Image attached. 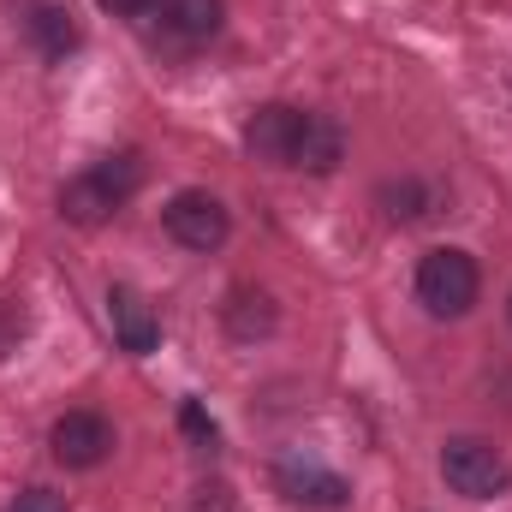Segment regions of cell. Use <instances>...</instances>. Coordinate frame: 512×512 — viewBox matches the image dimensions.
Here are the masks:
<instances>
[{
  "instance_id": "cell-10",
  "label": "cell",
  "mask_w": 512,
  "mask_h": 512,
  "mask_svg": "<svg viewBox=\"0 0 512 512\" xmlns=\"http://www.w3.org/2000/svg\"><path fill=\"white\" fill-rule=\"evenodd\" d=\"M340 161H346V131H340V120L304 108V131H298L292 167H304V173H334Z\"/></svg>"
},
{
  "instance_id": "cell-9",
  "label": "cell",
  "mask_w": 512,
  "mask_h": 512,
  "mask_svg": "<svg viewBox=\"0 0 512 512\" xmlns=\"http://www.w3.org/2000/svg\"><path fill=\"white\" fill-rule=\"evenodd\" d=\"M108 322H114V340H120V352L131 358H143V352H155L161 346V316H155V304L137 292V286H108Z\"/></svg>"
},
{
  "instance_id": "cell-18",
  "label": "cell",
  "mask_w": 512,
  "mask_h": 512,
  "mask_svg": "<svg viewBox=\"0 0 512 512\" xmlns=\"http://www.w3.org/2000/svg\"><path fill=\"white\" fill-rule=\"evenodd\" d=\"M102 12H114V18H137L143 12V0H96Z\"/></svg>"
},
{
  "instance_id": "cell-5",
  "label": "cell",
  "mask_w": 512,
  "mask_h": 512,
  "mask_svg": "<svg viewBox=\"0 0 512 512\" xmlns=\"http://www.w3.org/2000/svg\"><path fill=\"white\" fill-rule=\"evenodd\" d=\"M161 227H167V239H173L179 251H197V256L221 251L227 233H233L221 197H209V191H179V197L161 209Z\"/></svg>"
},
{
  "instance_id": "cell-12",
  "label": "cell",
  "mask_w": 512,
  "mask_h": 512,
  "mask_svg": "<svg viewBox=\"0 0 512 512\" xmlns=\"http://www.w3.org/2000/svg\"><path fill=\"white\" fill-rule=\"evenodd\" d=\"M24 30H30V42L42 48V60H66V54L78 48V24H72L66 6H30Z\"/></svg>"
},
{
  "instance_id": "cell-8",
  "label": "cell",
  "mask_w": 512,
  "mask_h": 512,
  "mask_svg": "<svg viewBox=\"0 0 512 512\" xmlns=\"http://www.w3.org/2000/svg\"><path fill=\"white\" fill-rule=\"evenodd\" d=\"M298 131H304V108L292 102H262L245 126V143H251L256 161L268 167H292V149H298Z\"/></svg>"
},
{
  "instance_id": "cell-17",
  "label": "cell",
  "mask_w": 512,
  "mask_h": 512,
  "mask_svg": "<svg viewBox=\"0 0 512 512\" xmlns=\"http://www.w3.org/2000/svg\"><path fill=\"white\" fill-rule=\"evenodd\" d=\"M197 512H233L227 489H221V483H215V489H197Z\"/></svg>"
},
{
  "instance_id": "cell-13",
  "label": "cell",
  "mask_w": 512,
  "mask_h": 512,
  "mask_svg": "<svg viewBox=\"0 0 512 512\" xmlns=\"http://www.w3.org/2000/svg\"><path fill=\"white\" fill-rule=\"evenodd\" d=\"M387 221H423L429 215V185L423 179H399V185H382Z\"/></svg>"
},
{
  "instance_id": "cell-2",
  "label": "cell",
  "mask_w": 512,
  "mask_h": 512,
  "mask_svg": "<svg viewBox=\"0 0 512 512\" xmlns=\"http://www.w3.org/2000/svg\"><path fill=\"white\" fill-rule=\"evenodd\" d=\"M483 292V268L477 256L459 251V245H435V251L417 262V304L441 322H459Z\"/></svg>"
},
{
  "instance_id": "cell-1",
  "label": "cell",
  "mask_w": 512,
  "mask_h": 512,
  "mask_svg": "<svg viewBox=\"0 0 512 512\" xmlns=\"http://www.w3.org/2000/svg\"><path fill=\"white\" fill-rule=\"evenodd\" d=\"M137 185H143V155H137V149L102 155V161H90L78 179L60 185V215H66L72 227H102L114 209H126Z\"/></svg>"
},
{
  "instance_id": "cell-3",
  "label": "cell",
  "mask_w": 512,
  "mask_h": 512,
  "mask_svg": "<svg viewBox=\"0 0 512 512\" xmlns=\"http://www.w3.org/2000/svg\"><path fill=\"white\" fill-rule=\"evenodd\" d=\"M221 0H143V12L131 18L143 30L149 48H167V54H191L203 48L215 30H221Z\"/></svg>"
},
{
  "instance_id": "cell-6",
  "label": "cell",
  "mask_w": 512,
  "mask_h": 512,
  "mask_svg": "<svg viewBox=\"0 0 512 512\" xmlns=\"http://www.w3.org/2000/svg\"><path fill=\"white\" fill-rule=\"evenodd\" d=\"M48 447H54V459L66 465V471H96L108 453H114V423L102 417V411H66L54 429H48Z\"/></svg>"
},
{
  "instance_id": "cell-14",
  "label": "cell",
  "mask_w": 512,
  "mask_h": 512,
  "mask_svg": "<svg viewBox=\"0 0 512 512\" xmlns=\"http://www.w3.org/2000/svg\"><path fill=\"white\" fill-rule=\"evenodd\" d=\"M24 334H30V310H24V298L0 292V364L24 346Z\"/></svg>"
},
{
  "instance_id": "cell-16",
  "label": "cell",
  "mask_w": 512,
  "mask_h": 512,
  "mask_svg": "<svg viewBox=\"0 0 512 512\" xmlns=\"http://www.w3.org/2000/svg\"><path fill=\"white\" fill-rule=\"evenodd\" d=\"M6 512H72V507H66V495H54V489H42V483H36V489H24Z\"/></svg>"
},
{
  "instance_id": "cell-4",
  "label": "cell",
  "mask_w": 512,
  "mask_h": 512,
  "mask_svg": "<svg viewBox=\"0 0 512 512\" xmlns=\"http://www.w3.org/2000/svg\"><path fill=\"white\" fill-rule=\"evenodd\" d=\"M441 477H447V489L465 495V501H501L512 489L507 453H501L495 441H483V435H453V441L441 447Z\"/></svg>"
},
{
  "instance_id": "cell-7",
  "label": "cell",
  "mask_w": 512,
  "mask_h": 512,
  "mask_svg": "<svg viewBox=\"0 0 512 512\" xmlns=\"http://www.w3.org/2000/svg\"><path fill=\"white\" fill-rule=\"evenodd\" d=\"M274 489L292 501V507H310V512H340L352 501V483L316 459H280L274 465Z\"/></svg>"
},
{
  "instance_id": "cell-11",
  "label": "cell",
  "mask_w": 512,
  "mask_h": 512,
  "mask_svg": "<svg viewBox=\"0 0 512 512\" xmlns=\"http://www.w3.org/2000/svg\"><path fill=\"white\" fill-rule=\"evenodd\" d=\"M221 322H227V334L233 340H268L274 334V322H280V310H274V298L262 292V286H239L233 298H227V310H221Z\"/></svg>"
},
{
  "instance_id": "cell-15",
  "label": "cell",
  "mask_w": 512,
  "mask_h": 512,
  "mask_svg": "<svg viewBox=\"0 0 512 512\" xmlns=\"http://www.w3.org/2000/svg\"><path fill=\"white\" fill-rule=\"evenodd\" d=\"M179 423H185V435L197 441V453H215V423H209V411H203L197 399H191V405L179 411Z\"/></svg>"
},
{
  "instance_id": "cell-19",
  "label": "cell",
  "mask_w": 512,
  "mask_h": 512,
  "mask_svg": "<svg viewBox=\"0 0 512 512\" xmlns=\"http://www.w3.org/2000/svg\"><path fill=\"white\" fill-rule=\"evenodd\" d=\"M507 310H512V298H507Z\"/></svg>"
}]
</instances>
